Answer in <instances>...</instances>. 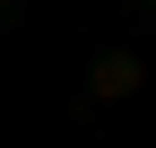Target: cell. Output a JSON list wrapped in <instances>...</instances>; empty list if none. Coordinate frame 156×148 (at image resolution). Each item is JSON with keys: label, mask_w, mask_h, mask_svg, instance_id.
Returning <instances> with one entry per match:
<instances>
[{"label": "cell", "mask_w": 156, "mask_h": 148, "mask_svg": "<svg viewBox=\"0 0 156 148\" xmlns=\"http://www.w3.org/2000/svg\"><path fill=\"white\" fill-rule=\"evenodd\" d=\"M147 70H156V61H147Z\"/></svg>", "instance_id": "2"}, {"label": "cell", "mask_w": 156, "mask_h": 148, "mask_svg": "<svg viewBox=\"0 0 156 148\" xmlns=\"http://www.w3.org/2000/svg\"><path fill=\"white\" fill-rule=\"evenodd\" d=\"M139 87H147V61L139 52H122V44L95 52V70H87V96L95 105H122V96H139Z\"/></svg>", "instance_id": "1"}]
</instances>
